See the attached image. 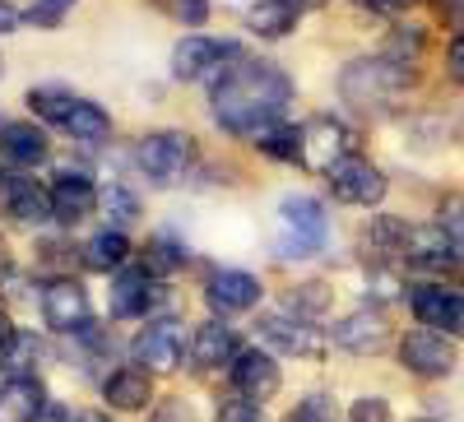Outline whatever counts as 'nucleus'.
<instances>
[{"instance_id":"nucleus-1","label":"nucleus","mask_w":464,"mask_h":422,"mask_svg":"<svg viewBox=\"0 0 464 422\" xmlns=\"http://www.w3.org/2000/svg\"><path fill=\"white\" fill-rule=\"evenodd\" d=\"M293 102V80L275 61H237L214 84V121L232 135H265Z\"/></svg>"},{"instance_id":"nucleus-2","label":"nucleus","mask_w":464,"mask_h":422,"mask_svg":"<svg viewBox=\"0 0 464 422\" xmlns=\"http://www.w3.org/2000/svg\"><path fill=\"white\" fill-rule=\"evenodd\" d=\"M330 237V214L316 196H288L279 205V255L284 260H312Z\"/></svg>"},{"instance_id":"nucleus-3","label":"nucleus","mask_w":464,"mask_h":422,"mask_svg":"<svg viewBox=\"0 0 464 422\" xmlns=\"http://www.w3.org/2000/svg\"><path fill=\"white\" fill-rule=\"evenodd\" d=\"M409 84V61L395 56H376V61H353L339 74V93L353 102V107H385L400 89Z\"/></svg>"},{"instance_id":"nucleus-4","label":"nucleus","mask_w":464,"mask_h":422,"mask_svg":"<svg viewBox=\"0 0 464 422\" xmlns=\"http://www.w3.org/2000/svg\"><path fill=\"white\" fill-rule=\"evenodd\" d=\"M190 158H196V144H190V135H181V130H153L135 149V163L144 168V177L153 186L181 181L186 168H190Z\"/></svg>"},{"instance_id":"nucleus-5","label":"nucleus","mask_w":464,"mask_h":422,"mask_svg":"<svg viewBox=\"0 0 464 422\" xmlns=\"http://www.w3.org/2000/svg\"><path fill=\"white\" fill-rule=\"evenodd\" d=\"M297 135H302V153H297V163H302V168H312V172H330L334 163H343L348 153L358 149L353 130H348L343 121H334V117H316V121H306Z\"/></svg>"},{"instance_id":"nucleus-6","label":"nucleus","mask_w":464,"mask_h":422,"mask_svg":"<svg viewBox=\"0 0 464 422\" xmlns=\"http://www.w3.org/2000/svg\"><path fill=\"white\" fill-rule=\"evenodd\" d=\"M325 181H330V190H334L343 205H367L372 209V205L385 200V172L376 163L358 158V153H348L343 163H334L325 172Z\"/></svg>"},{"instance_id":"nucleus-7","label":"nucleus","mask_w":464,"mask_h":422,"mask_svg":"<svg viewBox=\"0 0 464 422\" xmlns=\"http://www.w3.org/2000/svg\"><path fill=\"white\" fill-rule=\"evenodd\" d=\"M400 362H404V371H413L422 380H437V376H450L459 358H455V343L446 334L413 330V334L400 339Z\"/></svg>"},{"instance_id":"nucleus-8","label":"nucleus","mask_w":464,"mask_h":422,"mask_svg":"<svg viewBox=\"0 0 464 422\" xmlns=\"http://www.w3.org/2000/svg\"><path fill=\"white\" fill-rule=\"evenodd\" d=\"M130 353L140 362V371H172L186 353V330L181 321H149L135 343H130Z\"/></svg>"},{"instance_id":"nucleus-9","label":"nucleus","mask_w":464,"mask_h":422,"mask_svg":"<svg viewBox=\"0 0 464 422\" xmlns=\"http://www.w3.org/2000/svg\"><path fill=\"white\" fill-rule=\"evenodd\" d=\"M43 316H47V325L61 330V334L93 330V321H89V297H84V288L74 283V279H52V283L43 288Z\"/></svg>"},{"instance_id":"nucleus-10","label":"nucleus","mask_w":464,"mask_h":422,"mask_svg":"<svg viewBox=\"0 0 464 422\" xmlns=\"http://www.w3.org/2000/svg\"><path fill=\"white\" fill-rule=\"evenodd\" d=\"M418 325H428L437 334H459L464 339V293H446V288H413L409 297Z\"/></svg>"},{"instance_id":"nucleus-11","label":"nucleus","mask_w":464,"mask_h":422,"mask_svg":"<svg viewBox=\"0 0 464 422\" xmlns=\"http://www.w3.org/2000/svg\"><path fill=\"white\" fill-rule=\"evenodd\" d=\"M260 339L269 343V349L288 353V358H316V353H321V334H316V325H306L302 316L293 321L288 312L265 316V321H260Z\"/></svg>"},{"instance_id":"nucleus-12","label":"nucleus","mask_w":464,"mask_h":422,"mask_svg":"<svg viewBox=\"0 0 464 422\" xmlns=\"http://www.w3.org/2000/svg\"><path fill=\"white\" fill-rule=\"evenodd\" d=\"M404 260L413 264V270H432V274H441V270H455L464 255L450 246V237L432 223V227H409V237H404Z\"/></svg>"},{"instance_id":"nucleus-13","label":"nucleus","mask_w":464,"mask_h":422,"mask_svg":"<svg viewBox=\"0 0 464 422\" xmlns=\"http://www.w3.org/2000/svg\"><path fill=\"white\" fill-rule=\"evenodd\" d=\"M209 306L218 316H237V312H251V306L260 302V279L246 274V270H218L205 288Z\"/></svg>"},{"instance_id":"nucleus-14","label":"nucleus","mask_w":464,"mask_h":422,"mask_svg":"<svg viewBox=\"0 0 464 422\" xmlns=\"http://www.w3.org/2000/svg\"><path fill=\"white\" fill-rule=\"evenodd\" d=\"M279 362L251 349V353H237V362H232V386H237V395L246 399H275L279 395Z\"/></svg>"},{"instance_id":"nucleus-15","label":"nucleus","mask_w":464,"mask_h":422,"mask_svg":"<svg viewBox=\"0 0 464 422\" xmlns=\"http://www.w3.org/2000/svg\"><path fill=\"white\" fill-rule=\"evenodd\" d=\"M47 196H52V218H61V223H84L98 205V190L84 172H61Z\"/></svg>"},{"instance_id":"nucleus-16","label":"nucleus","mask_w":464,"mask_h":422,"mask_svg":"<svg viewBox=\"0 0 464 422\" xmlns=\"http://www.w3.org/2000/svg\"><path fill=\"white\" fill-rule=\"evenodd\" d=\"M227 56H237V47H232V43H214V37H186V43H177V52H172V74H177V80H200V74L218 70Z\"/></svg>"},{"instance_id":"nucleus-17","label":"nucleus","mask_w":464,"mask_h":422,"mask_svg":"<svg viewBox=\"0 0 464 422\" xmlns=\"http://www.w3.org/2000/svg\"><path fill=\"white\" fill-rule=\"evenodd\" d=\"M334 343L343 353H381L391 343V325L381 312H353L334 325Z\"/></svg>"},{"instance_id":"nucleus-18","label":"nucleus","mask_w":464,"mask_h":422,"mask_svg":"<svg viewBox=\"0 0 464 422\" xmlns=\"http://www.w3.org/2000/svg\"><path fill=\"white\" fill-rule=\"evenodd\" d=\"M0 196H5V209L19 218V223H43L52 218V196L33 177H5L0 181Z\"/></svg>"},{"instance_id":"nucleus-19","label":"nucleus","mask_w":464,"mask_h":422,"mask_svg":"<svg viewBox=\"0 0 464 422\" xmlns=\"http://www.w3.org/2000/svg\"><path fill=\"white\" fill-rule=\"evenodd\" d=\"M237 334H232L223 321H205L196 334H190V358L200 367H223V362H237Z\"/></svg>"},{"instance_id":"nucleus-20","label":"nucleus","mask_w":464,"mask_h":422,"mask_svg":"<svg viewBox=\"0 0 464 422\" xmlns=\"http://www.w3.org/2000/svg\"><path fill=\"white\" fill-rule=\"evenodd\" d=\"M0 153L19 168H33V163L47 158V135L28 121H5L0 126Z\"/></svg>"},{"instance_id":"nucleus-21","label":"nucleus","mask_w":464,"mask_h":422,"mask_svg":"<svg viewBox=\"0 0 464 422\" xmlns=\"http://www.w3.org/2000/svg\"><path fill=\"white\" fill-rule=\"evenodd\" d=\"M102 395H107L111 408L135 413V408H144V404L153 399V380H149V371H140V367H121V371H111V376H107Z\"/></svg>"},{"instance_id":"nucleus-22","label":"nucleus","mask_w":464,"mask_h":422,"mask_svg":"<svg viewBox=\"0 0 464 422\" xmlns=\"http://www.w3.org/2000/svg\"><path fill=\"white\" fill-rule=\"evenodd\" d=\"M153 302H159V288L149 283L144 270H130L111 283V316H144Z\"/></svg>"},{"instance_id":"nucleus-23","label":"nucleus","mask_w":464,"mask_h":422,"mask_svg":"<svg viewBox=\"0 0 464 422\" xmlns=\"http://www.w3.org/2000/svg\"><path fill=\"white\" fill-rule=\"evenodd\" d=\"M43 408H47V399H43V386H37L33 376L10 380V386L0 390V422H37Z\"/></svg>"},{"instance_id":"nucleus-24","label":"nucleus","mask_w":464,"mask_h":422,"mask_svg":"<svg viewBox=\"0 0 464 422\" xmlns=\"http://www.w3.org/2000/svg\"><path fill=\"white\" fill-rule=\"evenodd\" d=\"M65 130L80 139V144H107L111 139V117L98 107V102H74V111H70V121H65Z\"/></svg>"},{"instance_id":"nucleus-25","label":"nucleus","mask_w":464,"mask_h":422,"mask_svg":"<svg viewBox=\"0 0 464 422\" xmlns=\"http://www.w3.org/2000/svg\"><path fill=\"white\" fill-rule=\"evenodd\" d=\"M37 358H43V343H37L33 334H10L5 343H0V367L10 371V380H24L33 367H37Z\"/></svg>"},{"instance_id":"nucleus-26","label":"nucleus","mask_w":464,"mask_h":422,"mask_svg":"<svg viewBox=\"0 0 464 422\" xmlns=\"http://www.w3.org/2000/svg\"><path fill=\"white\" fill-rule=\"evenodd\" d=\"M126 255H130V242H126V233H116V227H102V233L84 246L89 270H116V264H126Z\"/></svg>"},{"instance_id":"nucleus-27","label":"nucleus","mask_w":464,"mask_h":422,"mask_svg":"<svg viewBox=\"0 0 464 422\" xmlns=\"http://www.w3.org/2000/svg\"><path fill=\"white\" fill-rule=\"evenodd\" d=\"M246 24H251V33H260V37H284V33H293L297 10L288 5V0H260V5L246 14Z\"/></svg>"},{"instance_id":"nucleus-28","label":"nucleus","mask_w":464,"mask_h":422,"mask_svg":"<svg viewBox=\"0 0 464 422\" xmlns=\"http://www.w3.org/2000/svg\"><path fill=\"white\" fill-rule=\"evenodd\" d=\"M74 102H80V98L65 93V89H33V93H28V107L37 111V117H43V121H61V126L70 121Z\"/></svg>"},{"instance_id":"nucleus-29","label":"nucleus","mask_w":464,"mask_h":422,"mask_svg":"<svg viewBox=\"0 0 464 422\" xmlns=\"http://www.w3.org/2000/svg\"><path fill=\"white\" fill-rule=\"evenodd\" d=\"M98 205H102V209H107V218L116 223V233H121L126 223H135V218H140V200L130 196L126 186H102V190H98Z\"/></svg>"},{"instance_id":"nucleus-30","label":"nucleus","mask_w":464,"mask_h":422,"mask_svg":"<svg viewBox=\"0 0 464 422\" xmlns=\"http://www.w3.org/2000/svg\"><path fill=\"white\" fill-rule=\"evenodd\" d=\"M181 264H186V251L168 237H153L144 246V274H172V270H181Z\"/></svg>"},{"instance_id":"nucleus-31","label":"nucleus","mask_w":464,"mask_h":422,"mask_svg":"<svg viewBox=\"0 0 464 422\" xmlns=\"http://www.w3.org/2000/svg\"><path fill=\"white\" fill-rule=\"evenodd\" d=\"M256 144L269 153V158H284V163H297V153H302V135L288 130V126H269L265 135H256Z\"/></svg>"},{"instance_id":"nucleus-32","label":"nucleus","mask_w":464,"mask_h":422,"mask_svg":"<svg viewBox=\"0 0 464 422\" xmlns=\"http://www.w3.org/2000/svg\"><path fill=\"white\" fill-rule=\"evenodd\" d=\"M437 227L450 237V246L464 255V196H446L437 209Z\"/></svg>"},{"instance_id":"nucleus-33","label":"nucleus","mask_w":464,"mask_h":422,"mask_svg":"<svg viewBox=\"0 0 464 422\" xmlns=\"http://www.w3.org/2000/svg\"><path fill=\"white\" fill-rule=\"evenodd\" d=\"M348 422H391V404L381 395H362L353 408H348Z\"/></svg>"},{"instance_id":"nucleus-34","label":"nucleus","mask_w":464,"mask_h":422,"mask_svg":"<svg viewBox=\"0 0 464 422\" xmlns=\"http://www.w3.org/2000/svg\"><path fill=\"white\" fill-rule=\"evenodd\" d=\"M159 10H168V14L181 19V24H205L209 0H159Z\"/></svg>"},{"instance_id":"nucleus-35","label":"nucleus","mask_w":464,"mask_h":422,"mask_svg":"<svg viewBox=\"0 0 464 422\" xmlns=\"http://www.w3.org/2000/svg\"><path fill=\"white\" fill-rule=\"evenodd\" d=\"M288 422H330V404H325L321 395H312L306 404H297V408L288 413Z\"/></svg>"},{"instance_id":"nucleus-36","label":"nucleus","mask_w":464,"mask_h":422,"mask_svg":"<svg viewBox=\"0 0 464 422\" xmlns=\"http://www.w3.org/2000/svg\"><path fill=\"white\" fill-rule=\"evenodd\" d=\"M446 70H450V80H459L464 84V33L450 43V52H446Z\"/></svg>"},{"instance_id":"nucleus-37","label":"nucleus","mask_w":464,"mask_h":422,"mask_svg":"<svg viewBox=\"0 0 464 422\" xmlns=\"http://www.w3.org/2000/svg\"><path fill=\"white\" fill-rule=\"evenodd\" d=\"M218 422H260V413L251 404H223L218 408Z\"/></svg>"},{"instance_id":"nucleus-38","label":"nucleus","mask_w":464,"mask_h":422,"mask_svg":"<svg viewBox=\"0 0 464 422\" xmlns=\"http://www.w3.org/2000/svg\"><path fill=\"white\" fill-rule=\"evenodd\" d=\"M153 422H190V408L181 399H168L159 413H153Z\"/></svg>"},{"instance_id":"nucleus-39","label":"nucleus","mask_w":464,"mask_h":422,"mask_svg":"<svg viewBox=\"0 0 464 422\" xmlns=\"http://www.w3.org/2000/svg\"><path fill=\"white\" fill-rule=\"evenodd\" d=\"M19 19H24V14H19L14 5H5V0H0V33H14V28H19Z\"/></svg>"},{"instance_id":"nucleus-40","label":"nucleus","mask_w":464,"mask_h":422,"mask_svg":"<svg viewBox=\"0 0 464 422\" xmlns=\"http://www.w3.org/2000/svg\"><path fill=\"white\" fill-rule=\"evenodd\" d=\"M372 5H376V10H409L413 0H372Z\"/></svg>"},{"instance_id":"nucleus-41","label":"nucleus","mask_w":464,"mask_h":422,"mask_svg":"<svg viewBox=\"0 0 464 422\" xmlns=\"http://www.w3.org/2000/svg\"><path fill=\"white\" fill-rule=\"evenodd\" d=\"M70 422H107V417H102V413H74Z\"/></svg>"},{"instance_id":"nucleus-42","label":"nucleus","mask_w":464,"mask_h":422,"mask_svg":"<svg viewBox=\"0 0 464 422\" xmlns=\"http://www.w3.org/2000/svg\"><path fill=\"white\" fill-rule=\"evenodd\" d=\"M37 422H61V417H56V413H47V408H43V413H37Z\"/></svg>"},{"instance_id":"nucleus-43","label":"nucleus","mask_w":464,"mask_h":422,"mask_svg":"<svg viewBox=\"0 0 464 422\" xmlns=\"http://www.w3.org/2000/svg\"><path fill=\"white\" fill-rule=\"evenodd\" d=\"M288 5H293V10H302V5H312V0H288Z\"/></svg>"},{"instance_id":"nucleus-44","label":"nucleus","mask_w":464,"mask_h":422,"mask_svg":"<svg viewBox=\"0 0 464 422\" xmlns=\"http://www.w3.org/2000/svg\"><path fill=\"white\" fill-rule=\"evenodd\" d=\"M422 422H428V417H422Z\"/></svg>"}]
</instances>
